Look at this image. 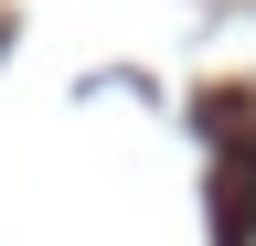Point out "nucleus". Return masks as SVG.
<instances>
[{"instance_id": "obj_1", "label": "nucleus", "mask_w": 256, "mask_h": 246, "mask_svg": "<svg viewBox=\"0 0 256 246\" xmlns=\"http://www.w3.org/2000/svg\"><path fill=\"white\" fill-rule=\"evenodd\" d=\"M224 246H256V161L224 171Z\"/></svg>"}]
</instances>
